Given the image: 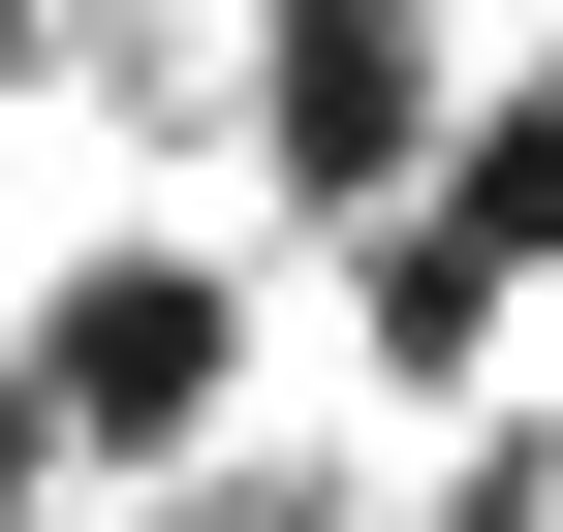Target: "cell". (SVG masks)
<instances>
[{
    "label": "cell",
    "instance_id": "obj_3",
    "mask_svg": "<svg viewBox=\"0 0 563 532\" xmlns=\"http://www.w3.org/2000/svg\"><path fill=\"white\" fill-rule=\"evenodd\" d=\"M501 313H532V282L439 220V188H407V220L344 251V376H376V408H501Z\"/></svg>",
    "mask_w": 563,
    "mask_h": 532
},
{
    "label": "cell",
    "instance_id": "obj_2",
    "mask_svg": "<svg viewBox=\"0 0 563 532\" xmlns=\"http://www.w3.org/2000/svg\"><path fill=\"white\" fill-rule=\"evenodd\" d=\"M251 188L282 220H407L439 188V32L407 0H282L251 32Z\"/></svg>",
    "mask_w": 563,
    "mask_h": 532
},
{
    "label": "cell",
    "instance_id": "obj_5",
    "mask_svg": "<svg viewBox=\"0 0 563 532\" xmlns=\"http://www.w3.org/2000/svg\"><path fill=\"white\" fill-rule=\"evenodd\" d=\"M32 63H63V0H0V95H32Z\"/></svg>",
    "mask_w": 563,
    "mask_h": 532
},
{
    "label": "cell",
    "instance_id": "obj_4",
    "mask_svg": "<svg viewBox=\"0 0 563 532\" xmlns=\"http://www.w3.org/2000/svg\"><path fill=\"white\" fill-rule=\"evenodd\" d=\"M439 220L501 251V282H563V63H501V95L439 125Z\"/></svg>",
    "mask_w": 563,
    "mask_h": 532
},
{
    "label": "cell",
    "instance_id": "obj_1",
    "mask_svg": "<svg viewBox=\"0 0 563 532\" xmlns=\"http://www.w3.org/2000/svg\"><path fill=\"white\" fill-rule=\"evenodd\" d=\"M0 408H32L63 470H125V501H188V439L251 408V251H220V220H125L95 282H63L32 345H0Z\"/></svg>",
    "mask_w": 563,
    "mask_h": 532
}]
</instances>
